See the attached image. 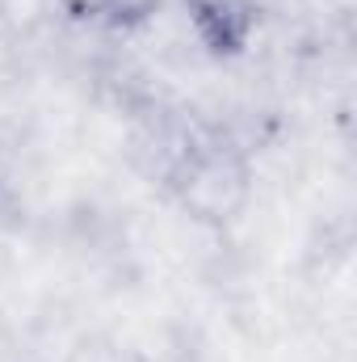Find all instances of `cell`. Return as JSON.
<instances>
[{"label":"cell","mask_w":357,"mask_h":362,"mask_svg":"<svg viewBox=\"0 0 357 362\" xmlns=\"http://www.w3.org/2000/svg\"><path fill=\"white\" fill-rule=\"evenodd\" d=\"M248 160L223 139L189 144L173 169L181 206L202 223H231L248 202Z\"/></svg>","instance_id":"cell-1"},{"label":"cell","mask_w":357,"mask_h":362,"mask_svg":"<svg viewBox=\"0 0 357 362\" xmlns=\"http://www.w3.org/2000/svg\"><path fill=\"white\" fill-rule=\"evenodd\" d=\"M193 34L214 55H240L257 34V0H181Z\"/></svg>","instance_id":"cell-2"},{"label":"cell","mask_w":357,"mask_h":362,"mask_svg":"<svg viewBox=\"0 0 357 362\" xmlns=\"http://www.w3.org/2000/svg\"><path fill=\"white\" fill-rule=\"evenodd\" d=\"M55 4L85 25H135L156 8V0H55Z\"/></svg>","instance_id":"cell-3"}]
</instances>
